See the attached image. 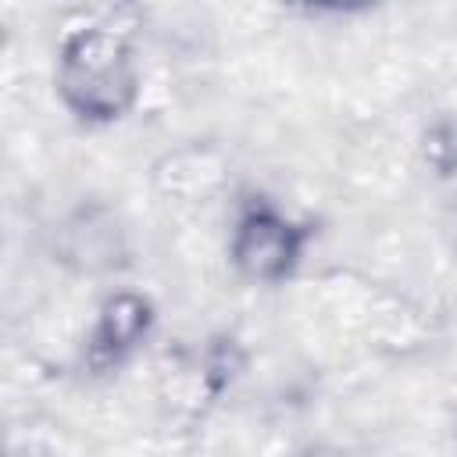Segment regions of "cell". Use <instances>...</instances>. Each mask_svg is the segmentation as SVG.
Returning a JSON list of instances; mask_svg holds the SVG:
<instances>
[{
  "label": "cell",
  "mask_w": 457,
  "mask_h": 457,
  "mask_svg": "<svg viewBox=\"0 0 457 457\" xmlns=\"http://www.w3.org/2000/svg\"><path fill=\"white\" fill-rule=\"evenodd\" d=\"M303 232L271 207H253L236 221L232 261L253 282H278L293 271Z\"/></svg>",
  "instance_id": "cell-2"
},
{
  "label": "cell",
  "mask_w": 457,
  "mask_h": 457,
  "mask_svg": "<svg viewBox=\"0 0 457 457\" xmlns=\"http://www.w3.org/2000/svg\"><path fill=\"white\" fill-rule=\"evenodd\" d=\"M57 93L79 118H121L139 93L129 39L107 25L75 29L57 57Z\"/></svg>",
  "instance_id": "cell-1"
},
{
  "label": "cell",
  "mask_w": 457,
  "mask_h": 457,
  "mask_svg": "<svg viewBox=\"0 0 457 457\" xmlns=\"http://www.w3.org/2000/svg\"><path fill=\"white\" fill-rule=\"evenodd\" d=\"M146 325H150V303L143 296L118 293L100 311V321L93 332V350L107 353V357H121L125 350H132L143 339Z\"/></svg>",
  "instance_id": "cell-4"
},
{
  "label": "cell",
  "mask_w": 457,
  "mask_h": 457,
  "mask_svg": "<svg viewBox=\"0 0 457 457\" xmlns=\"http://www.w3.org/2000/svg\"><path fill=\"white\" fill-rule=\"evenodd\" d=\"M64 261H75L82 271L111 268L121 253V228L96 211H82L64 228Z\"/></svg>",
  "instance_id": "cell-3"
}]
</instances>
